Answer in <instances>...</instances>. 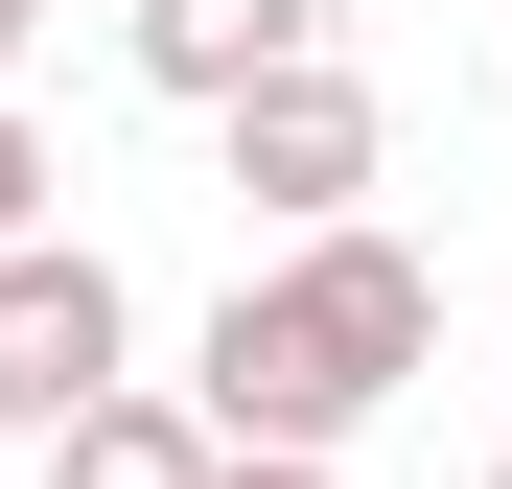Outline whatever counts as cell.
I'll return each mask as SVG.
<instances>
[{
	"mask_svg": "<svg viewBox=\"0 0 512 489\" xmlns=\"http://www.w3.org/2000/svg\"><path fill=\"white\" fill-rule=\"evenodd\" d=\"M443 350V280L396 257V233H280V280H233L210 303V350H187V420L233 466H350V420H396V373Z\"/></svg>",
	"mask_w": 512,
	"mask_h": 489,
	"instance_id": "6da1fadb",
	"label": "cell"
},
{
	"mask_svg": "<svg viewBox=\"0 0 512 489\" xmlns=\"http://www.w3.org/2000/svg\"><path fill=\"white\" fill-rule=\"evenodd\" d=\"M117 350H140L117 257H94V233H24V257H0V443L94 420V396H117Z\"/></svg>",
	"mask_w": 512,
	"mask_h": 489,
	"instance_id": "7a4b0ae2",
	"label": "cell"
},
{
	"mask_svg": "<svg viewBox=\"0 0 512 489\" xmlns=\"http://www.w3.org/2000/svg\"><path fill=\"white\" fill-rule=\"evenodd\" d=\"M210 140H233V187L280 210V233H350V210H373V163H396V117H373V70H350V47H326V70H256Z\"/></svg>",
	"mask_w": 512,
	"mask_h": 489,
	"instance_id": "3957f363",
	"label": "cell"
},
{
	"mask_svg": "<svg viewBox=\"0 0 512 489\" xmlns=\"http://www.w3.org/2000/svg\"><path fill=\"white\" fill-rule=\"evenodd\" d=\"M326 24H350V0H117V70L187 94V117H233L256 70H326Z\"/></svg>",
	"mask_w": 512,
	"mask_h": 489,
	"instance_id": "277c9868",
	"label": "cell"
},
{
	"mask_svg": "<svg viewBox=\"0 0 512 489\" xmlns=\"http://www.w3.org/2000/svg\"><path fill=\"white\" fill-rule=\"evenodd\" d=\"M210 466H233V443L187 420V396H140V373L94 396V420H47V489H210Z\"/></svg>",
	"mask_w": 512,
	"mask_h": 489,
	"instance_id": "5b68a950",
	"label": "cell"
},
{
	"mask_svg": "<svg viewBox=\"0 0 512 489\" xmlns=\"http://www.w3.org/2000/svg\"><path fill=\"white\" fill-rule=\"evenodd\" d=\"M47 233V140H24V94H0V257Z\"/></svg>",
	"mask_w": 512,
	"mask_h": 489,
	"instance_id": "8992f818",
	"label": "cell"
},
{
	"mask_svg": "<svg viewBox=\"0 0 512 489\" xmlns=\"http://www.w3.org/2000/svg\"><path fill=\"white\" fill-rule=\"evenodd\" d=\"M210 489H350V466H210Z\"/></svg>",
	"mask_w": 512,
	"mask_h": 489,
	"instance_id": "52a82bcc",
	"label": "cell"
},
{
	"mask_svg": "<svg viewBox=\"0 0 512 489\" xmlns=\"http://www.w3.org/2000/svg\"><path fill=\"white\" fill-rule=\"evenodd\" d=\"M24 24H47V0H0V70H24Z\"/></svg>",
	"mask_w": 512,
	"mask_h": 489,
	"instance_id": "ba28073f",
	"label": "cell"
},
{
	"mask_svg": "<svg viewBox=\"0 0 512 489\" xmlns=\"http://www.w3.org/2000/svg\"><path fill=\"white\" fill-rule=\"evenodd\" d=\"M489 489H512V466H489Z\"/></svg>",
	"mask_w": 512,
	"mask_h": 489,
	"instance_id": "9c48e42d",
	"label": "cell"
}]
</instances>
